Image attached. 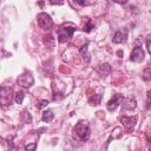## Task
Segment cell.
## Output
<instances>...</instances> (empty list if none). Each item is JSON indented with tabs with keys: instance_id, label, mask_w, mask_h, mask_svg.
<instances>
[{
	"instance_id": "cell-3",
	"label": "cell",
	"mask_w": 151,
	"mask_h": 151,
	"mask_svg": "<svg viewBox=\"0 0 151 151\" xmlns=\"http://www.w3.org/2000/svg\"><path fill=\"white\" fill-rule=\"evenodd\" d=\"M34 83V78L32 76L31 72H25L22 74H20L17 79V84L21 87H31Z\"/></svg>"
},
{
	"instance_id": "cell-18",
	"label": "cell",
	"mask_w": 151,
	"mask_h": 151,
	"mask_svg": "<svg viewBox=\"0 0 151 151\" xmlns=\"http://www.w3.org/2000/svg\"><path fill=\"white\" fill-rule=\"evenodd\" d=\"M92 28H94V25H92V22L88 20V21H87V24H86V26L84 27V31H85V32H91V31H92Z\"/></svg>"
},
{
	"instance_id": "cell-14",
	"label": "cell",
	"mask_w": 151,
	"mask_h": 151,
	"mask_svg": "<svg viewBox=\"0 0 151 151\" xmlns=\"http://www.w3.org/2000/svg\"><path fill=\"white\" fill-rule=\"evenodd\" d=\"M142 77H143V79H144L145 81H150V80H151V68H150V67L144 68Z\"/></svg>"
},
{
	"instance_id": "cell-20",
	"label": "cell",
	"mask_w": 151,
	"mask_h": 151,
	"mask_svg": "<svg viewBox=\"0 0 151 151\" xmlns=\"http://www.w3.org/2000/svg\"><path fill=\"white\" fill-rule=\"evenodd\" d=\"M50 4H53V5H63L64 4V0H48Z\"/></svg>"
},
{
	"instance_id": "cell-16",
	"label": "cell",
	"mask_w": 151,
	"mask_h": 151,
	"mask_svg": "<svg viewBox=\"0 0 151 151\" xmlns=\"http://www.w3.org/2000/svg\"><path fill=\"white\" fill-rule=\"evenodd\" d=\"M80 54H81V57H83L84 59L86 58V61L90 60V55H88V53H87V45H85V46H83V47L80 48Z\"/></svg>"
},
{
	"instance_id": "cell-5",
	"label": "cell",
	"mask_w": 151,
	"mask_h": 151,
	"mask_svg": "<svg viewBox=\"0 0 151 151\" xmlns=\"http://www.w3.org/2000/svg\"><path fill=\"white\" fill-rule=\"evenodd\" d=\"M144 57H145V52L144 50L140 47V46H136L131 54H130V60L133 61V63H140L144 60Z\"/></svg>"
},
{
	"instance_id": "cell-4",
	"label": "cell",
	"mask_w": 151,
	"mask_h": 151,
	"mask_svg": "<svg viewBox=\"0 0 151 151\" xmlns=\"http://www.w3.org/2000/svg\"><path fill=\"white\" fill-rule=\"evenodd\" d=\"M76 29H77L76 27H64V28H60L58 31V40L60 42L68 41V39L72 37V34L74 33Z\"/></svg>"
},
{
	"instance_id": "cell-11",
	"label": "cell",
	"mask_w": 151,
	"mask_h": 151,
	"mask_svg": "<svg viewBox=\"0 0 151 151\" xmlns=\"http://www.w3.org/2000/svg\"><path fill=\"white\" fill-rule=\"evenodd\" d=\"M111 71H112V68H111L110 64H107V63L101 64V65L98 66V72H99L101 76H104V77H106L109 73H111Z\"/></svg>"
},
{
	"instance_id": "cell-24",
	"label": "cell",
	"mask_w": 151,
	"mask_h": 151,
	"mask_svg": "<svg viewBox=\"0 0 151 151\" xmlns=\"http://www.w3.org/2000/svg\"><path fill=\"white\" fill-rule=\"evenodd\" d=\"M74 2H77L78 5H80V6H84L85 4H86V0H73Z\"/></svg>"
},
{
	"instance_id": "cell-12",
	"label": "cell",
	"mask_w": 151,
	"mask_h": 151,
	"mask_svg": "<svg viewBox=\"0 0 151 151\" xmlns=\"http://www.w3.org/2000/svg\"><path fill=\"white\" fill-rule=\"evenodd\" d=\"M53 118H54V113H53L52 110H46V111H44V113H42V116H41V119H42L44 122H46V123L52 122Z\"/></svg>"
},
{
	"instance_id": "cell-9",
	"label": "cell",
	"mask_w": 151,
	"mask_h": 151,
	"mask_svg": "<svg viewBox=\"0 0 151 151\" xmlns=\"http://www.w3.org/2000/svg\"><path fill=\"white\" fill-rule=\"evenodd\" d=\"M120 105H122V107L125 109V110H133V109H136V106H137V101H136L134 98H124V97H123Z\"/></svg>"
},
{
	"instance_id": "cell-19",
	"label": "cell",
	"mask_w": 151,
	"mask_h": 151,
	"mask_svg": "<svg viewBox=\"0 0 151 151\" xmlns=\"http://www.w3.org/2000/svg\"><path fill=\"white\" fill-rule=\"evenodd\" d=\"M25 150H35V147H37V144L35 143H33V144H25Z\"/></svg>"
},
{
	"instance_id": "cell-15",
	"label": "cell",
	"mask_w": 151,
	"mask_h": 151,
	"mask_svg": "<svg viewBox=\"0 0 151 151\" xmlns=\"http://www.w3.org/2000/svg\"><path fill=\"white\" fill-rule=\"evenodd\" d=\"M101 100V94H94L91 99H90V104L91 105H99Z\"/></svg>"
},
{
	"instance_id": "cell-8",
	"label": "cell",
	"mask_w": 151,
	"mask_h": 151,
	"mask_svg": "<svg viewBox=\"0 0 151 151\" xmlns=\"http://www.w3.org/2000/svg\"><path fill=\"white\" fill-rule=\"evenodd\" d=\"M127 40V31H117L113 37H112V41L114 44H124Z\"/></svg>"
},
{
	"instance_id": "cell-21",
	"label": "cell",
	"mask_w": 151,
	"mask_h": 151,
	"mask_svg": "<svg viewBox=\"0 0 151 151\" xmlns=\"http://www.w3.org/2000/svg\"><path fill=\"white\" fill-rule=\"evenodd\" d=\"M47 104H48V101H47V100H41V101H40V104L38 105V109H42V107L47 106Z\"/></svg>"
},
{
	"instance_id": "cell-2",
	"label": "cell",
	"mask_w": 151,
	"mask_h": 151,
	"mask_svg": "<svg viewBox=\"0 0 151 151\" xmlns=\"http://www.w3.org/2000/svg\"><path fill=\"white\" fill-rule=\"evenodd\" d=\"M37 22H38L39 27L42 29H50L53 25V20L51 18V15L47 13H44V12L39 13L37 15Z\"/></svg>"
},
{
	"instance_id": "cell-17",
	"label": "cell",
	"mask_w": 151,
	"mask_h": 151,
	"mask_svg": "<svg viewBox=\"0 0 151 151\" xmlns=\"http://www.w3.org/2000/svg\"><path fill=\"white\" fill-rule=\"evenodd\" d=\"M145 45H146V47H147L149 53H151V34L147 35V38H146V40H145Z\"/></svg>"
},
{
	"instance_id": "cell-13",
	"label": "cell",
	"mask_w": 151,
	"mask_h": 151,
	"mask_svg": "<svg viewBox=\"0 0 151 151\" xmlns=\"http://www.w3.org/2000/svg\"><path fill=\"white\" fill-rule=\"evenodd\" d=\"M24 98H25V93H24L22 91H18V92L15 93L14 100H15V103H17V104H22Z\"/></svg>"
},
{
	"instance_id": "cell-10",
	"label": "cell",
	"mask_w": 151,
	"mask_h": 151,
	"mask_svg": "<svg viewBox=\"0 0 151 151\" xmlns=\"http://www.w3.org/2000/svg\"><path fill=\"white\" fill-rule=\"evenodd\" d=\"M136 117H123L122 119H120V122H122V124L126 127V129H131V127H133L134 126V124H136Z\"/></svg>"
},
{
	"instance_id": "cell-22",
	"label": "cell",
	"mask_w": 151,
	"mask_h": 151,
	"mask_svg": "<svg viewBox=\"0 0 151 151\" xmlns=\"http://www.w3.org/2000/svg\"><path fill=\"white\" fill-rule=\"evenodd\" d=\"M113 1L117 2V4H119V5H125V4L129 2V0H113Z\"/></svg>"
},
{
	"instance_id": "cell-23",
	"label": "cell",
	"mask_w": 151,
	"mask_h": 151,
	"mask_svg": "<svg viewBox=\"0 0 151 151\" xmlns=\"http://www.w3.org/2000/svg\"><path fill=\"white\" fill-rule=\"evenodd\" d=\"M146 103H147V107H149L150 104H151V91L147 92V101H146Z\"/></svg>"
},
{
	"instance_id": "cell-6",
	"label": "cell",
	"mask_w": 151,
	"mask_h": 151,
	"mask_svg": "<svg viewBox=\"0 0 151 151\" xmlns=\"http://www.w3.org/2000/svg\"><path fill=\"white\" fill-rule=\"evenodd\" d=\"M1 105L2 107H6L7 105L11 104V99H12V96H11V88L8 87H1Z\"/></svg>"
},
{
	"instance_id": "cell-7",
	"label": "cell",
	"mask_w": 151,
	"mask_h": 151,
	"mask_svg": "<svg viewBox=\"0 0 151 151\" xmlns=\"http://www.w3.org/2000/svg\"><path fill=\"white\" fill-rule=\"evenodd\" d=\"M122 99H123V96H122V94H116L112 99H110V100L107 101V104H106L107 110H109L110 112H113V111L120 105Z\"/></svg>"
},
{
	"instance_id": "cell-1",
	"label": "cell",
	"mask_w": 151,
	"mask_h": 151,
	"mask_svg": "<svg viewBox=\"0 0 151 151\" xmlns=\"http://www.w3.org/2000/svg\"><path fill=\"white\" fill-rule=\"evenodd\" d=\"M73 136L77 139L81 140V142L88 140V138H90V129H88L87 124H85V123H78L74 126V129H73Z\"/></svg>"
}]
</instances>
